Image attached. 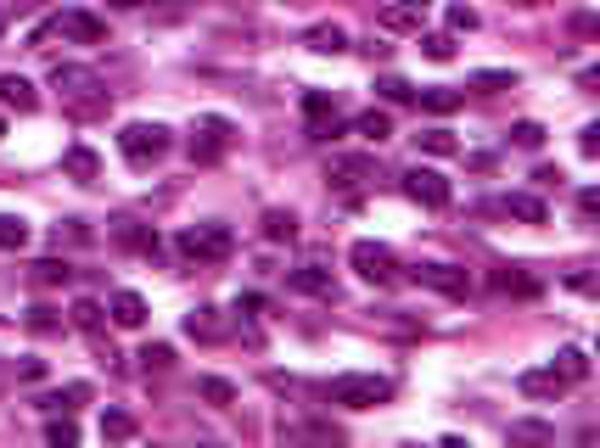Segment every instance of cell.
<instances>
[{
  "label": "cell",
  "mask_w": 600,
  "mask_h": 448,
  "mask_svg": "<svg viewBox=\"0 0 600 448\" xmlns=\"http://www.w3.org/2000/svg\"><path fill=\"white\" fill-rule=\"evenodd\" d=\"M511 140L522 146V152H539L544 146V124H533V118H522V124H511Z\"/></svg>",
  "instance_id": "836d02e7"
},
{
  "label": "cell",
  "mask_w": 600,
  "mask_h": 448,
  "mask_svg": "<svg viewBox=\"0 0 600 448\" xmlns=\"http://www.w3.org/2000/svg\"><path fill=\"white\" fill-rule=\"evenodd\" d=\"M57 236H68V241H85L90 230H85V224H79V219H68V224H57Z\"/></svg>",
  "instance_id": "ee69618b"
},
{
  "label": "cell",
  "mask_w": 600,
  "mask_h": 448,
  "mask_svg": "<svg viewBox=\"0 0 600 448\" xmlns=\"http://www.w3.org/2000/svg\"><path fill=\"white\" fill-rule=\"evenodd\" d=\"M354 135H365V140H371V146H382V140L393 135V118H387L382 107H371V112H359V118H354Z\"/></svg>",
  "instance_id": "603a6c76"
},
{
  "label": "cell",
  "mask_w": 600,
  "mask_h": 448,
  "mask_svg": "<svg viewBox=\"0 0 600 448\" xmlns=\"http://www.w3.org/2000/svg\"><path fill=\"white\" fill-rule=\"evenodd\" d=\"M550 437H556V432L539 426V420H516V426H511V443H550Z\"/></svg>",
  "instance_id": "e575fe53"
},
{
  "label": "cell",
  "mask_w": 600,
  "mask_h": 448,
  "mask_svg": "<svg viewBox=\"0 0 600 448\" xmlns=\"http://www.w3.org/2000/svg\"><path fill=\"white\" fill-rule=\"evenodd\" d=\"M421 17H427V0H387L376 23L387 34H421Z\"/></svg>",
  "instance_id": "8fae6325"
},
{
  "label": "cell",
  "mask_w": 600,
  "mask_h": 448,
  "mask_svg": "<svg viewBox=\"0 0 600 448\" xmlns=\"http://www.w3.org/2000/svg\"><path fill=\"white\" fill-rule=\"evenodd\" d=\"M477 23H483V17H477L472 6H449V34H472Z\"/></svg>",
  "instance_id": "b9f144b4"
},
{
  "label": "cell",
  "mask_w": 600,
  "mask_h": 448,
  "mask_svg": "<svg viewBox=\"0 0 600 448\" xmlns=\"http://www.w3.org/2000/svg\"><path fill=\"white\" fill-rule=\"evenodd\" d=\"M135 432H141V426H135L129 409H107V415H101V437H107V443H129Z\"/></svg>",
  "instance_id": "d4e9b609"
},
{
  "label": "cell",
  "mask_w": 600,
  "mask_h": 448,
  "mask_svg": "<svg viewBox=\"0 0 600 448\" xmlns=\"http://www.w3.org/2000/svg\"><path fill=\"white\" fill-rule=\"evenodd\" d=\"M578 213H584V219H595V213H600V196L584 191V196H578Z\"/></svg>",
  "instance_id": "f6af8a7d"
},
{
  "label": "cell",
  "mask_w": 600,
  "mask_h": 448,
  "mask_svg": "<svg viewBox=\"0 0 600 448\" xmlns=\"http://www.w3.org/2000/svg\"><path fill=\"white\" fill-rule=\"evenodd\" d=\"M522 398H544V404H556L561 392H567V381H561V370L550 364V370H522Z\"/></svg>",
  "instance_id": "5bb4252c"
},
{
  "label": "cell",
  "mask_w": 600,
  "mask_h": 448,
  "mask_svg": "<svg viewBox=\"0 0 600 448\" xmlns=\"http://www.w3.org/2000/svg\"><path fill=\"white\" fill-rule=\"evenodd\" d=\"M264 241H298V219L286 208H270L264 213Z\"/></svg>",
  "instance_id": "f1b7e54d"
},
{
  "label": "cell",
  "mask_w": 600,
  "mask_h": 448,
  "mask_svg": "<svg viewBox=\"0 0 600 448\" xmlns=\"http://www.w3.org/2000/svg\"><path fill=\"white\" fill-rule=\"evenodd\" d=\"M578 152H584V157H600V124H584V129H578Z\"/></svg>",
  "instance_id": "7bdbcfd3"
},
{
  "label": "cell",
  "mask_w": 600,
  "mask_h": 448,
  "mask_svg": "<svg viewBox=\"0 0 600 448\" xmlns=\"http://www.w3.org/2000/svg\"><path fill=\"white\" fill-rule=\"evenodd\" d=\"M68 320L79 325V331H85L90 342H101V320H107V308H101L96 297H79V303L68 308Z\"/></svg>",
  "instance_id": "44dd1931"
},
{
  "label": "cell",
  "mask_w": 600,
  "mask_h": 448,
  "mask_svg": "<svg viewBox=\"0 0 600 448\" xmlns=\"http://www.w3.org/2000/svg\"><path fill=\"white\" fill-rule=\"evenodd\" d=\"M326 180L343 185V191H359L365 180H376V163H371V157H331Z\"/></svg>",
  "instance_id": "7c38bea8"
},
{
  "label": "cell",
  "mask_w": 600,
  "mask_h": 448,
  "mask_svg": "<svg viewBox=\"0 0 600 448\" xmlns=\"http://www.w3.org/2000/svg\"><path fill=\"white\" fill-rule=\"evenodd\" d=\"M303 118H309V135L315 140L343 135V124H337V101H331L326 90H303Z\"/></svg>",
  "instance_id": "9c48e42d"
},
{
  "label": "cell",
  "mask_w": 600,
  "mask_h": 448,
  "mask_svg": "<svg viewBox=\"0 0 600 448\" xmlns=\"http://www.w3.org/2000/svg\"><path fill=\"white\" fill-rule=\"evenodd\" d=\"M326 398L331 404H343V409H376V404L393 398V381L371 376V370H348V376H331Z\"/></svg>",
  "instance_id": "6da1fadb"
},
{
  "label": "cell",
  "mask_w": 600,
  "mask_h": 448,
  "mask_svg": "<svg viewBox=\"0 0 600 448\" xmlns=\"http://www.w3.org/2000/svg\"><path fill=\"white\" fill-rule=\"evenodd\" d=\"M85 398H90V387H85V381H68V387H62V392H51V398H45L40 409H51V415L62 409V415H68V409H79Z\"/></svg>",
  "instance_id": "f546056e"
},
{
  "label": "cell",
  "mask_w": 600,
  "mask_h": 448,
  "mask_svg": "<svg viewBox=\"0 0 600 448\" xmlns=\"http://www.w3.org/2000/svg\"><path fill=\"white\" fill-rule=\"evenodd\" d=\"M113 241L118 247H129V252H158V230L152 224H141V219H113Z\"/></svg>",
  "instance_id": "9a60e30c"
},
{
  "label": "cell",
  "mask_w": 600,
  "mask_h": 448,
  "mask_svg": "<svg viewBox=\"0 0 600 448\" xmlns=\"http://www.w3.org/2000/svg\"><path fill=\"white\" fill-rule=\"evenodd\" d=\"M0 107L6 112H34L40 107V90H34L23 73H0Z\"/></svg>",
  "instance_id": "4fadbf2b"
},
{
  "label": "cell",
  "mask_w": 600,
  "mask_h": 448,
  "mask_svg": "<svg viewBox=\"0 0 600 448\" xmlns=\"http://www.w3.org/2000/svg\"><path fill=\"white\" fill-rule=\"evenodd\" d=\"M113 325L141 331V325H146V297L141 292H113Z\"/></svg>",
  "instance_id": "ffe728a7"
},
{
  "label": "cell",
  "mask_w": 600,
  "mask_h": 448,
  "mask_svg": "<svg viewBox=\"0 0 600 448\" xmlns=\"http://www.w3.org/2000/svg\"><path fill=\"white\" fill-rule=\"evenodd\" d=\"M202 398H208V404H219V409H230V404H236V387H230V381H219V376H208V381H202Z\"/></svg>",
  "instance_id": "8d00e7d4"
},
{
  "label": "cell",
  "mask_w": 600,
  "mask_h": 448,
  "mask_svg": "<svg viewBox=\"0 0 600 448\" xmlns=\"http://www.w3.org/2000/svg\"><path fill=\"white\" fill-rule=\"evenodd\" d=\"M230 146H236V124H230V118H219V112L197 118V129H191V163L208 168V163H219Z\"/></svg>",
  "instance_id": "5b68a950"
},
{
  "label": "cell",
  "mask_w": 600,
  "mask_h": 448,
  "mask_svg": "<svg viewBox=\"0 0 600 448\" xmlns=\"http://www.w3.org/2000/svg\"><path fill=\"white\" fill-rule=\"evenodd\" d=\"M186 336H197V342H219V336H225L219 308H191V314H186Z\"/></svg>",
  "instance_id": "7402d4cb"
},
{
  "label": "cell",
  "mask_w": 600,
  "mask_h": 448,
  "mask_svg": "<svg viewBox=\"0 0 600 448\" xmlns=\"http://www.w3.org/2000/svg\"><path fill=\"white\" fill-rule=\"evenodd\" d=\"M500 213H511V219H522V224H544V219H550V208H544L533 191H511L500 202Z\"/></svg>",
  "instance_id": "d6986e66"
},
{
  "label": "cell",
  "mask_w": 600,
  "mask_h": 448,
  "mask_svg": "<svg viewBox=\"0 0 600 448\" xmlns=\"http://www.w3.org/2000/svg\"><path fill=\"white\" fill-rule=\"evenodd\" d=\"M556 370H561L567 387H578V381H589V353L584 348H561L556 353Z\"/></svg>",
  "instance_id": "cb8c5ba5"
},
{
  "label": "cell",
  "mask_w": 600,
  "mask_h": 448,
  "mask_svg": "<svg viewBox=\"0 0 600 448\" xmlns=\"http://www.w3.org/2000/svg\"><path fill=\"white\" fill-rule=\"evenodd\" d=\"M292 292H309V297H337V280L326 275L320 264H303V269H292Z\"/></svg>",
  "instance_id": "e0dca14e"
},
{
  "label": "cell",
  "mask_w": 600,
  "mask_h": 448,
  "mask_svg": "<svg viewBox=\"0 0 600 448\" xmlns=\"http://www.w3.org/2000/svg\"><path fill=\"white\" fill-rule=\"evenodd\" d=\"M494 292L533 297V292H539V280H533V275H516V269H494Z\"/></svg>",
  "instance_id": "4dcf8cb0"
},
{
  "label": "cell",
  "mask_w": 600,
  "mask_h": 448,
  "mask_svg": "<svg viewBox=\"0 0 600 448\" xmlns=\"http://www.w3.org/2000/svg\"><path fill=\"white\" fill-rule=\"evenodd\" d=\"M399 185H404V196H410V202H421V208H432V213H438V208H449V196H455V185L443 180L438 168H421V163H415V168H404V174H399Z\"/></svg>",
  "instance_id": "52a82bcc"
},
{
  "label": "cell",
  "mask_w": 600,
  "mask_h": 448,
  "mask_svg": "<svg viewBox=\"0 0 600 448\" xmlns=\"http://www.w3.org/2000/svg\"><path fill=\"white\" fill-rule=\"evenodd\" d=\"M472 84H477V90H516V73L488 68V73H472Z\"/></svg>",
  "instance_id": "60d3db41"
},
{
  "label": "cell",
  "mask_w": 600,
  "mask_h": 448,
  "mask_svg": "<svg viewBox=\"0 0 600 448\" xmlns=\"http://www.w3.org/2000/svg\"><path fill=\"white\" fill-rule=\"evenodd\" d=\"M45 34H62V40H73V45H101L107 40V23H101L96 12H62L51 28H34V40H45Z\"/></svg>",
  "instance_id": "ba28073f"
},
{
  "label": "cell",
  "mask_w": 600,
  "mask_h": 448,
  "mask_svg": "<svg viewBox=\"0 0 600 448\" xmlns=\"http://www.w3.org/2000/svg\"><path fill=\"white\" fill-rule=\"evenodd\" d=\"M415 280L432 286V292H443V297H466V292H472V275L455 269V264H415Z\"/></svg>",
  "instance_id": "30bf717a"
},
{
  "label": "cell",
  "mask_w": 600,
  "mask_h": 448,
  "mask_svg": "<svg viewBox=\"0 0 600 448\" xmlns=\"http://www.w3.org/2000/svg\"><path fill=\"white\" fill-rule=\"evenodd\" d=\"M29 331L34 336H51V331H62V320H57V308H29Z\"/></svg>",
  "instance_id": "f35d334b"
},
{
  "label": "cell",
  "mask_w": 600,
  "mask_h": 448,
  "mask_svg": "<svg viewBox=\"0 0 600 448\" xmlns=\"http://www.w3.org/2000/svg\"><path fill=\"white\" fill-rule=\"evenodd\" d=\"M68 275H73V269L62 264V258H40V264H34V286H62Z\"/></svg>",
  "instance_id": "d6a6232c"
},
{
  "label": "cell",
  "mask_w": 600,
  "mask_h": 448,
  "mask_svg": "<svg viewBox=\"0 0 600 448\" xmlns=\"http://www.w3.org/2000/svg\"><path fill=\"white\" fill-rule=\"evenodd\" d=\"M421 51H427L432 62H449V56H455V34H421Z\"/></svg>",
  "instance_id": "d590c367"
},
{
  "label": "cell",
  "mask_w": 600,
  "mask_h": 448,
  "mask_svg": "<svg viewBox=\"0 0 600 448\" xmlns=\"http://www.w3.org/2000/svg\"><path fill=\"white\" fill-rule=\"evenodd\" d=\"M107 6H113V12H135V6H141V0H107Z\"/></svg>",
  "instance_id": "bcb514c9"
},
{
  "label": "cell",
  "mask_w": 600,
  "mask_h": 448,
  "mask_svg": "<svg viewBox=\"0 0 600 448\" xmlns=\"http://www.w3.org/2000/svg\"><path fill=\"white\" fill-rule=\"evenodd\" d=\"M0 135H6V118H0Z\"/></svg>",
  "instance_id": "7dc6e473"
},
{
  "label": "cell",
  "mask_w": 600,
  "mask_h": 448,
  "mask_svg": "<svg viewBox=\"0 0 600 448\" xmlns=\"http://www.w3.org/2000/svg\"><path fill=\"white\" fill-rule=\"evenodd\" d=\"M51 84H57L62 96L73 101V112H79V118H96V112H107V90H101V79L90 68H51Z\"/></svg>",
  "instance_id": "7a4b0ae2"
},
{
  "label": "cell",
  "mask_w": 600,
  "mask_h": 448,
  "mask_svg": "<svg viewBox=\"0 0 600 448\" xmlns=\"http://www.w3.org/2000/svg\"><path fill=\"white\" fill-rule=\"evenodd\" d=\"M62 174L79 180V185H96L101 180V157L90 152V146H68V152H62Z\"/></svg>",
  "instance_id": "2e32d148"
},
{
  "label": "cell",
  "mask_w": 600,
  "mask_h": 448,
  "mask_svg": "<svg viewBox=\"0 0 600 448\" xmlns=\"http://www.w3.org/2000/svg\"><path fill=\"white\" fill-rule=\"evenodd\" d=\"M348 264H354L359 280H371V286H393V280H399V258H393V247H382V241H354V247H348Z\"/></svg>",
  "instance_id": "8992f818"
},
{
  "label": "cell",
  "mask_w": 600,
  "mask_h": 448,
  "mask_svg": "<svg viewBox=\"0 0 600 448\" xmlns=\"http://www.w3.org/2000/svg\"><path fill=\"white\" fill-rule=\"evenodd\" d=\"M415 96H421V107H427V112H455L460 101H466L455 84H427V90H415Z\"/></svg>",
  "instance_id": "484cf974"
},
{
  "label": "cell",
  "mask_w": 600,
  "mask_h": 448,
  "mask_svg": "<svg viewBox=\"0 0 600 448\" xmlns=\"http://www.w3.org/2000/svg\"><path fill=\"white\" fill-rule=\"evenodd\" d=\"M376 90H382V101H393V107H399V101H415V84H410V79H399V73L376 79Z\"/></svg>",
  "instance_id": "1f68e13d"
},
{
  "label": "cell",
  "mask_w": 600,
  "mask_h": 448,
  "mask_svg": "<svg viewBox=\"0 0 600 448\" xmlns=\"http://www.w3.org/2000/svg\"><path fill=\"white\" fill-rule=\"evenodd\" d=\"M141 364H146V370H169V364H174V348H169V342H146V348H141Z\"/></svg>",
  "instance_id": "ab89813d"
},
{
  "label": "cell",
  "mask_w": 600,
  "mask_h": 448,
  "mask_svg": "<svg viewBox=\"0 0 600 448\" xmlns=\"http://www.w3.org/2000/svg\"><path fill=\"white\" fill-rule=\"evenodd\" d=\"M29 247V224L17 213H0V252H23Z\"/></svg>",
  "instance_id": "83f0119b"
},
{
  "label": "cell",
  "mask_w": 600,
  "mask_h": 448,
  "mask_svg": "<svg viewBox=\"0 0 600 448\" xmlns=\"http://www.w3.org/2000/svg\"><path fill=\"white\" fill-rule=\"evenodd\" d=\"M415 146H421L427 157H455V152H460V140L449 135V129H421V135H415Z\"/></svg>",
  "instance_id": "4316f807"
},
{
  "label": "cell",
  "mask_w": 600,
  "mask_h": 448,
  "mask_svg": "<svg viewBox=\"0 0 600 448\" xmlns=\"http://www.w3.org/2000/svg\"><path fill=\"white\" fill-rule=\"evenodd\" d=\"M303 45L320 51V56H337V51H348V28L343 23H315L309 34H303Z\"/></svg>",
  "instance_id": "ac0fdd59"
},
{
  "label": "cell",
  "mask_w": 600,
  "mask_h": 448,
  "mask_svg": "<svg viewBox=\"0 0 600 448\" xmlns=\"http://www.w3.org/2000/svg\"><path fill=\"white\" fill-rule=\"evenodd\" d=\"M118 152H124L129 168H152L169 152V129L163 124H124L118 129Z\"/></svg>",
  "instance_id": "277c9868"
},
{
  "label": "cell",
  "mask_w": 600,
  "mask_h": 448,
  "mask_svg": "<svg viewBox=\"0 0 600 448\" xmlns=\"http://www.w3.org/2000/svg\"><path fill=\"white\" fill-rule=\"evenodd\" d=\"M180 252H186V258H197V264H225L230 252H236V236H230V224L208 219V224H191V230H180Z\"/></svg>",
  "instance_id": "3957f363"
},
{
  "label": "cell",
  "mask_w": 600,
  "mask_h": 448,
  "mask_svg": "<svg viewBox=\"0 0 600 448\" xmlns=\"http://www.w3.org/2000/svg\"><path fill=\"white\" fill-rule=\"evenodd\" d=\"M45 443H57V448H73V443H79V426H73L68 415H62V420H51V426H45Z\"/></svg>",
  "instance_id": "74e56055"
}]
</instances>
